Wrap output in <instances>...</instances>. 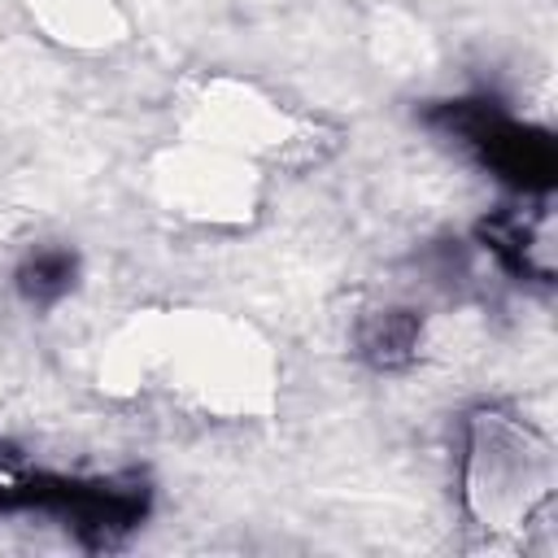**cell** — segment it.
Instances as JSON below:
<instances>
[{
    "label": "cell",
    "mask_w": 558,
    "mask_h": 558,
    "mask_svg": "<svg viewBox=\"0 0 558 558\" xmlns=\"http://www.w3.org/2000/svg\"><path fill=\"white\" fill-rule=\"evenodd\" d=\"M153 506L144 475H61L0 449V514H44L78 536L83 549L122 545Z\"/></svg>",
    "instance_id": "1"
},
{
    "label": "cell",
    "mask_w": 558,
    "mask_h": 558,
    "mask_svg": "<svg viewBox=\"0 0 558 558\" xmlns=\"http://www.w3.org/2000/svg\"><path fill=\"white\" fill-rule=\"evenodd\" d=\"M423 122L466 148L497 183L519 196H549L558 179V148L549 131L527 126L488 96H453L423 109Z\"/></svg>",
    "instance_id": "2"
},
{
    "label": "cell",
    "mask_w": 558,
    "mask_h": 558,
    "mask_svg": "<svg viewBox=\"0 0 558 558\" xmlns=\"http://www.w3.org/2000/svg\"><path fill=\"white\" fill-rule=\"evenodd\" d=\"M484 248L510 270L514 279L549 283L554 275V235H549V209H501L480 222Z\"/></svg>",
    "instance_id": "3"
},
{
    "label": "cell",
    "mask_w": 558,
    "mask_h": 558,
    "mask_svg": "<svg viewBox=\"0 0 558 558\" xmlns=\"http://www.w3.org/2000/svg\"><path fill=\"white\" fill-rule=\"evenodd\" d=\"M353 344H357V357L366 366L397 371V366L414 362V353L423 344V323L410 310H379V314H371V318L357 323Z\"/></svg>",
    "instance_id": "4"
},
{
    "label": "cell",
    "mask_w": 558,
    "mask_h": 558,
    "mask_svg": "<svg viewBox=\"0 0 558 558\" xmlns=\"http://www.w3.org/2000/svg\"><path fill=\"white\" fill-rule=\"evenodd\" d=\"M74 279H78V257L70 248H31L13 270V283L31 305L61 301L74 288Z\"/></svg>",
    "instance_id": "5"
}]
</instances>
